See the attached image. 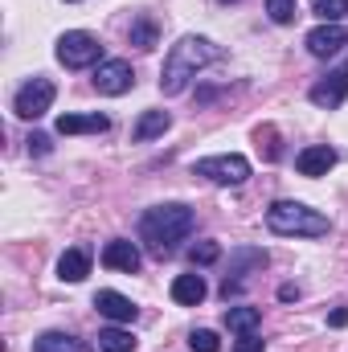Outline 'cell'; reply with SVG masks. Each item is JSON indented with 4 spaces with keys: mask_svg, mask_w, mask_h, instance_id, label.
I'll return each mask as SVG.
<instances>
[{
    "mask_svg": "<svg viewBox=\"0 0 348 352\" xmlns=\"http://www.w3.org/2000/svg\"><path fill=\"white\" fill-rule=\"evenodd\" d=\"M98 349L102 352H135V336L123 328H102L98 332Z\"/></svg>",
    "mask_w": 348,
    "mask_h": 352,
    "instance_id": "cell-20",
    "label": "cell"
},
{
    "mask_svg": "<svg viewBox=\"0 0 348 352\" xmlns=\"http://www.w3.org/2000/svg\"><path fill=\"white\" fill-rule=\"evenodd\" d=\"M131 45H135V50H152V45H156V25H152V16H135V21H131Z\"/></svg>",
    "mask_w": 348,
    "mask_h": 352,
    "instance_id": "cell-22",
    "label": "cell"
},
{
    "mask_svg": "<svg viewBox=\"0 0 348 352\" xmlns=\"http://www.w3.org/2000/svg\"><path fill=\"white\" fill-rule=\"evenodd\" d=\"M328 324H332V328H345V324H348V307L332 311V316H328Z\"/></svg>",
    "mask_w": 348,
    "mask_h": 352,
    "instance_id": "cell-29",
    "label": "cell"
},
{
    "mask_svg": "<svg viewBox=\"0 0 348 352\" xmlns=\"http://www.w3.org/2000/svg\"><path fill=\"white\" fill-rule=\"evenodd\" d=\"M111 127L107 115H62L58 119V131L62 135H102Z\"/></svg>",
    "mask_w": 348,
    "mask_h": 352,
    "instance_id": "cell-14",
    "label": "cell"
},
{
    "mask_svg": "<svg viewBox=\"0 0 348 352\" xmlns=\"http://www.w3.org/2000/svg\"><path fill=\"white\" fill-rule=\"evenodd\" d=\"M234 352H262V340L254 336V332H250V336H242V340L234 344Z\"/></svg>",
    "mask_w": 348,
    "mask_h": 352,
    "instance_id": "cell-27",
    "label": "cell"
},
{
    "mask_svg": "<svg viewBox=\"0 0 348 352\" xmlns=\"http://www.w3.org/2000/svg\"><path fill=\"white\" fill-rule=\"evenodd\" d=\"M221 58V50L209 41V37H180L173 50H168V58H164V74H160V90L164 94H180V90L188 87L205 66H213Z\"/></svg>",
    "mask_w": 348,
    "mask_h": 352,
    "instance_id": "cell-2",
    "label": "cell"
},
{
    "mask_svg": "<svg viewBox=\"0 0 348 352\" xmlns=\"http://www.w3.org/2000/svg\"><path fill=\"white\" fill-rule=\"evenodd\" d=\"M102 266L123 270V274H135V270H140V246H135V242H123V238L107 242V246H102Z\"/></svg>",
    "mask_w": 348,
    "mask_h": 352,
    "instance_id": "cell-12",
    "label": "cell"
},
{
    "mask_svg": "<svg viewBox=\"0 0 348 352\" xmlns=\"http://www.w3.org/2000/svg\"><path fill=\"white\" fill-rule=\"evenodd\" d=\"M33 352H83V344L70 332H41L33 340Z\"/></svg>",
    "mask_w": 348,
    "mask_h": 352,
    "instance_id": "cell-19",
    "label": "cell"
},
{
    "mask_svg": "<svg viewBox=\"0 0 348 352\" xmlns=\"http://www.w3.org/2000/svg\"><path fill=\"white\" fill-rule=\"evenodd\" d=\"M307 98H312L320 111H336V107H345V98H348V74H345V70H332L328 78H320L316 87L307 90Z\"/></svg>",
    "mask_w": 348,
    "mask_h": 352,
    "instance_id": "cell-9",
    "label": "cell"
},
{
    "mask_svg": "<svg viewBox=\"0 0 348 352\" xmlns=\"http://www.w3.org/2000/svg\"><path fill=\"white\" fill-rule=\"evenodd\" d=\"M221 258V246L217 242H197V246H188V263L193 266H209Z\"/></svg>",
    "mask_w": 348,
    "mask_h": 352,
    "instance_id": "cell-23",
    "label": "cell"
},
{
    "mask_svg": "<svg viewBox=\"0 0 348 352\" xmlns=\"http://www.w3.org/2000/svg\"><path fill=\"white\" fill-rule=\"evenodd\" d=\"M29 152H33V156H50V135L33 131V135H29Z\"/></svg>",
    "mask_w": 348,
    "mask_h": 352,
    "instance_id": "cell-26",
    "label": "cell"
},
{
    "mask_svg": "<svg viewBox=\"0 0 348 352\" xmlns=\"http://www.w3.org/2000/svg\"><path fill=\"white\" fill-rule=\"evenodd\" d=\"M266 230L279 238H324L328 217L320 209H307L303 201H274L266 209Z\"/></svg>",
    "mask_w": 348,
    "mask_h": 352,
    "instance_id": "cell-3",
    "label": "cell"
},
{
    "mask_svg": "<svg viewBox=\"0 0 348 352\" xmlns=\"http://www.w3.org/2000/svg\"><path fill=\"white\" fill-rule=\"evenodd\" d=\"M312 12H316L324 25H340L348 16V0H312Z\"/></svg>",
    "mask_w": 348,
    "mask_h": 352,
    "instance_id": "cell-21",
    "label": "cell"
},
{
    "mask_svg": "<svg viewBox=\"0 0 348 352\" xmlns=\"http://www.w3.org/2000/svg\"><path fill=\"white\" fill-rule=\"evenodd\" d=\"M266 12L274 25H291L295 21V0H266Z\"/></svg>",
    "mask_w": 348,
    "mask_h": 352,
    "instance_id": "cell-24",
    "label": "cell"
},
{
    "mask_svg": "<svg viewBox=\"0 0 348 352\" xmlns=\"http://www.w3.org/2000/svg\"><path fill=\"white\" fill-rule=\"evenodd\" d=\"M226 4H238V0H226Z\"/></svg>",
    "mask_w": 348,
    "mask_h": 352,
    "instance_id": "cell-30",
    "label": "cell"
},
{
    "mask_svg": "<svg viewBox=\"0 0 348 352\" xmlns=\"http://www.w3.org/2000/svg\"><path fill=\"white\" fill-rule=\"evenodd\" d=\"M70 4H74V0H70Z\"/></svg>",
    "mask_w": 348,
    "mask_h": 352,
    "instance_id": "cell-31",
    "label": "cell"
},
{
    "mask_svg": "<svg viewBox=\"0 0 348 352\" xmlns=\"http://www.w3.org/2000/svg\"><path fill=\"white\" fill-rule=\"evenodd\" d=\"M94 307H98V316H107L111 324H131V320H135V303H131L127 295H119V291H98V295H94Z\"/></svg>",
    "mask_w": 348,
    "mask_h": 352,
    "instance_id": "cell-13",
    "label": "cell"
},
{
    "mask_svg": "<svg viewBox=\"0 0 348 352\" xmlns=\"http://www.w3.org/2000/svg\"><path fill=\"white\" fill-rule=\"evenodd\" d=\"M193 173L213 180V184H246L250 180V160L238 156V152H226V156H205L193 164Z\"/></svg>",
    "mask_w": 348,
    "mask_h": 352,
    "instance_id": "cell-5",
    "label": "cell"
},
{
    "mask_svg": "<svg viewBox=\"0 0 348 352\" xmlns=\"http://www.w3.org/2000/svg\"><path fill=\"white\" fill-rule=\"evenodd\" d=\"M168 127H173V115H168V111H144V115H140V123L131 127V135H135L140 144H148V140L164 135Z\"/></svg>",
    "mask_w": 348,
    "mask_h": 352,
    "instance_id": "cell-17",
    "label": "cell"
},
{
    "mask_svg": "<svg viewBox=\"0 0 348 352\" xmlns=\"http://www.w3.org/2000/svg\"><path fill=\"white\" fill-rule=\"evenodd\" d=\"M262 266H266V250H254V246L234 250V266H230V274H226V283H221V295L230 299L234 291H242L246 274H250V270H262Z\"/></svg>",
    "mask_w": 348,
    "mask_h": 352,
    "instance_id": "cell-8",
    "label": "cell"
},
{
    "mask_svg": "<svg viewBox=\"0 0 348 352\" xmlns=\"http://www.w3.org/2000/svg\"><path fill=\"white\" fill-rule=\"evenodd\" d=\"M259 135L274 140V131H270V127H266V131H259ZM259 148H262V140H259ZM266 160H279V144H266Z\"/></svg>",
    "mask_w": 348,
    "mask_h": 352,
    "instance_id": "cell-28",
    "label": "cell"
},
{
    "mask_svg": "<svg viewBox=\"0 0 348 352\" xmlns=\"http://www.w3.org/2000/svg\"><path fill=\"white\" fill-rule=\"evenodd\" d=\"M205 295H209V287H205L201 274H176L173 278V299L180 307H197Z\"/></svg>",
    "mask_w": 348,
    "mask_h": 352,
    "instance_id": "cell-16",
    "label": "cell"
},
{
    "mask_svg": "<svg viewBox=\"0 0 348 352\" xmlns=\"http://www.w3.org/2000/svg\"><path fill=\"white\" fill-rule=\"evenodd\" d=\"M348 45V29L345 25H316L307 33V54L312 58H336Z\"/></svg>",
    "mask_w": 348,
    "mask_h": 352,
    "instance_id": "cell-10",
    "label": "cell"
},
{
    "mask_svg": "<svg viewBox=\"0 0 348 352\" xmlns=\"http://www.w3.org/2000/svg\"><path fill=\"white\" fill-rule=\"evenodd\" d=\"M193 234V209L168 201V205H156L140 217V242L148 246L152 258H168L176 250V242H184Z\"/></svg>",
    "mask_w": 348,
    "mask_h": 352,
    "instance_id": "cell-1",
    "label": "cell"
},
{
    "mask_svg": "<svg viewBox=\"0 0 348 352\" xmlns=\"http://www.w3.org/2000/svg\"><path fill=\"white\" fill-rule=\"evenodd\" d=\"M90 274V250L87 246H74V250H66L62 258H58V278L62 283H83Z\"/></svg>",
    "mask_w": 348,
    "mask_h": 352,
    "instance_id": "cell-15",
    "label": "cell"
},
{
    "mask_svg": "<svg viewBox=\"0 0 348 352\" xmlns=\"http://www.w3.org/2000/svg\"><path fill=\"white\" fill-rule=\"evenodd\" d=\"M131 87H135V74H131V66H127L123 58H111V62L94 66V90H98V94L119 98V94H127Z\"/></svg>",
    "mask_w": 348,
    "mask_h": 352,
    "instance_id": "cell-7",
    "label": "cell"
},
{
    "mask_svg": "<svg viewBox=\"0 0 348 352\" xmlns=\"http://www.w3.org/2000/svg\"><path fill=\"white\" fill-rule=\"evenodd\" d=\"M259 324H262L259 307H230V311H226V328H230V332H238V336H250Z\"/></svg>",
    "mask_w": 348,
    "mask_h": 352,
    "instance_id": "cell-18",
    "label": "cell"
},
{
    "mask_svg": "<svg viewBox=\"0 0 348 352\" xmlns=\"http://www.w3.org/2000/svg\"><path fill=\"white\" fill-rule=\"evenodd\" d=\"M217 332H209V328H197L193 336H188V352H217Z\"/></svg>",
    "mask_w": 348,
    "mask_h": 352,
    "instance_id": "cell-25",
    "label": "cell"
},
{
    "mask_svg": "<svg viewBox=\"0 0 348 352\" xmlns=\"http://www.w3.org/2000/svg\"><path fill=\"white\" fill-rule=\"evenodd\" d=\"M54 54H58V62H62L66 70L102 66V45H98V37H94V33H87V29H70V33H62Z\"/></svg>",
    "mask_w": 348,
    "mask_h": 352,
    "instance_id": "cell-4",
    "label": "cell"
},
{
    "mask_svg": "<svg viewBox=\"0 0 348 352\" xmlns=\"http://www.w3.org/2000/svg\"><path fill=\"white\" fill-rule=\"evenodd\" d=\"M54 94H58V90H54V82L37 74V78H29L25 87L17 90V98H12V111H17L21 119H41V115L54 107Z\"/></svg>",
    "mask_w": 348,
    "mask_h": 352,
    "instance_id": "cell-6",
    "label": "cell"
},
{
    "mask_svg": "<svg viewBox=\"0 0 348 352\" xmlns=\"http://www.w3.org/2000/svg\"><path fill=\"white\" fill-rule=\"evenodd\" d=\"M332 164H336V148H328V144H312V148H303V152L295 156L299 176H328Z\"/></svg>",
    "mask_w": 348,
    "mask_h": 352,
    "instance_id": "cell-11",
    "label": "cell"
}]
</instances>
